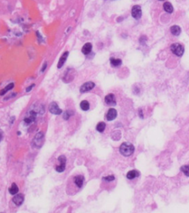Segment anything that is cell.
Wrapping results in <instances>:
<instances>
[{
	"label": "cell",
	"instance_id": "1",
	"mask_svg": "<svg viewBox=\"0 0 189 213\" xmlns=\"http://www.w3.org/2000/svg\"><path fill=\"white\" fill-rule=\"evenodd\" d=\"M120 153L123 156H130L135 152V146L129 142L123 143L120 146Z\"/></svg>",
	"mask_w": 189,
	"mask_h": 213
},
{
	"label": "cell",
	"instance_id": "2",
	"mask_svg": "<svg viewBox=\"0 0 189 213\" xmlns=\"http://www.w3.org/2000/svg\"><path fill=\"white\" fill-rule=\"evenodd\" d=\"M44 141V136L43 132H40L37 133L34 137V140L32 141V144L33 146H35L36 148H41L43 146Z\"/></svg>",
	"mask_w": 189,
	"mask_h": 213
},
{
	"label": "cell",
	"instance_id": "3",
	"mask_svg": "<svg viewBox=\"0 0 189 213\" xmlns=\"http://www.w3.org/2000/svg\"><path fill=\"white\" fill-rule=\"evenodd\" d=\"M171 50L174 55L177 56H182L184 53L183 46L180 43H174L171 46Z\"/></svg>",
	"mask_w": 189,
	"mask_h": 213
},
{
	"label": "cell",
	"instance_id": "4",
	"mask_svg": "<svg viewBox=\"0 0 189 213\" xmlns=\"http://www.w3.org/2000/svg\"><path fill=\"white\" fill-rule=\"evenodd\" d=\"M58 161H59V165L56 166V170L58 173H63L65 170V167H66V161H67V159L64 155H60L58 159Z\"/></svg>",
	"mask_w": 189,
	"mask_h": 213
},
{
	"label": "cell",
	"instance_id": "5",
	"mask_svg": "<svg viewBox=\"0 0 189 213\" xmlns=\"http://www.w3.org/2000/svg\"><path fill=\"white\" fill-rule=\"evenodd\" d=\"M131 16L135 19H140L142 16V9L140 5H134L131 8Z\"/></svg>",
	"mask_w": 189,
	"mask_h": 213
},
{
	"label": "cell",
	"instance_id": "6",
	"mask_svg": "<svg viewBox=\"0 0 189 213\" xmlns=\"http://www.w3.org/2000/svg\"><path fill=\"white\" fill-rule=\"evenodd\" d=\"M49 110L52 114L60 115L62 113V110L60 109L59 107L56 102H52L50 104Z\"/></svg>",
	"mask_w": 189,
	"mask_h": 213
},
{
	"label": "cell",
	"instance_id": "7",
	"mask_svg": "<svg viewBox=\"0 0 189 213\" xmlns=\"http://www.w3.org/2000/svg\"><path fill=\"white\" fill-rule=\"evenodd\" d=\"M94 86H95V85H94V82H92V81H88V82L84 83V85L81 87L80 91H81V93H86V92L92 90L94 87Z\"/></svg>",
	"mask_w": 189,
	"mask_h": 213
},
{
	"label": "cell",
	"instance_id": "8",
	"mask_svg": "<svg viewBox=\"0 0 189 213\" xmlns=\"http://www.w3.org/2000/svg\"><path fill=\"white\" fill-rule=\"evenodd\" d=\"M36 113L34 110H32L30 112H29V114H28V116L25 117V119H24V122L27 124H30L33 123L36 118Z\"/></svg>",
	"mask_w": 189,
	"mask_h": 213
},
{
	"label": "cell",
	"instance_id": "9",
	"mask_svg": "<svg viewBox=\"0 0 189 213\" xmlns=\"http://www.w3.org/2000/svg\"><path fill=\"white\" fill-rule=\"evenodd\" d=\"M25 200V196L23 194H19L13 198V202L16 205V206H20L23 204Z\"/></svg>",
	"mask_w": 189,
	"mask_h": 213
},
{
	"label": "cell",
	"instance_id": "10",
	"mask_svg": "<svg viewBox=\"0 0 189 213\" xmlns=\"http://www.w3.org/2000/svg\"><path fill=\"white\" fill-rule=\"evenodd\" d=\"M105 102L108 105L115 106L116 104V99L114 94L109 93L105 97Z\"/></svg>",
	"mask_w": 189,
	"mask_h": 213
},
{
	"label": "cell",
	"instance_id": "11",
	"mask_svg": "<svg viewBox=\"0 0 189 213\" xmlns=\"http://www.w3.org/2000/svg\"><path fill=\"white\" fill-rule=\"evenodd\" d=\"M117 110L115 109H114V108H111V109L109 110L108 113L107 114V119L108 121H112V120H114L117 117Z\"/></svg>",
	"mask_w": 189,
	"mask_h": 213
},
{
	"label": "cell",
	"instance_id": "12",
	"mask_svg": "<svg viewBox=\"0 0 189 213\" xmlns=\"http://www.w3.org/2000/svg\"><path fill=\"white\" fill-rule=\"evenodd\" d=\"M69 56V52L67 51V52H65L64 53L62 56H61V58H60L59 61H58V68H61V67H63V65H64L65 62L67 61V57H68Z\"/></svg>",
	"mask_w": 189,
	"mask_h": 213
},
{
	"label": "cell",
	"instance_id": "13",
	"mask_svg": "<svg viewBox=\"0 0 189 213\" xmlns=\"http://www.w3.org/2000/svg\"><path fill=\"white\" fill-rule=\"evenodd\" d=\"M92 49V45L91 43L88 42L86 43V44L83 46L82 50H81V51H82V53H84V55H88L91 53Z\"/></svg>",
	"mask_w": 189,
	"mask_h": 213
},
{
	"label": "cell",
	"instance_id": "14",
	"mask_svg": "<svg viewBox=\"0 0 189 213\" xmlns=\"http://www.w3.org/2000/svg\"><path fill=\"white\" fill-rule=\"evenodd\" d=\"M74 181H75V183L76 184V186L78 188H81L83 186V183H84V178L83 175H77V176L75 177Z\"/></svg>",
	"mask_w": 189,
	"mask_h": 213
},
{
	"label": "cell",
	"instance_id": "15",
	"mask_svg": "<svg viewBox=\"0 0 189 213\" xmlns=\"http://www.w3.org/2000/svg\"><path fill=\"white\" fill-rule=\"evenodd\" d=\"M138 176H140V173H139L137 170H135V169L129 171V172L127 173V175H126V178L130 180L134 179V178H137Z\"/></svg>",
	"mask_w": 189,
	"mask_h": 213
},
{
	"label": "cell",
	"instance_id": "16",
	"mask_svg": "<svg viewBox=\"0 0 189 213\" xmlns=\"http://www.w3.org/2000/svg\"><path fill=\"white\" fill-rule=\"evenodd\" d=\"M170 30H171V33H172V35L175 36H178L181 34V28L178 25H173V26H172L171 28H170Z\"/></svg>",
	"mask_w": 189,
	"mask_h": 213
},
{
	"label": "cell",
	"instance_id": "17",
	"mask_svg": "<svg viewBox=\"0 0 189 213\" xmlns=\"http://www.w3.org/2000/svg\"><path fill=\"white\" fill-rule=\"evenodd\" d=\"M163 8L166 11V12H167L168 13H172L174 11L173 6L169 2H166L163 4Z\"/></svg>",
	"mask_w": 189,
	"mask_h": 213
},
{
	"label": "cell",
	"instance_id": "18",
	"mask_svg": "<svg viewBox=\"0 0 189 213\" xmlns=\"http://www.w3.org/2000/svg\"><path fill=\"white\" fill-rule=\"evenodd\" d=\"M110 64L112 67H119V66H121V65H122V60L120 59V58H111Z\"/></svg>",
	"mask_w": 189,
	"mask_h": 213
},
{
	"label": "cell",
	"instance_id": "19",
	"mask_svg": "<svg viewBox=\"0 0 189 213\" xmlns=\"http://www.w3.org/2000/svg\"><path fill=\"white\" fill-rule=\"evenodd\" d=\"M13 87H14L13 83H11V84H9V85H7V86H6L3 89V90H2L1 91H0V95H5V94L7 91L12 90Z\"/></svg>",
	"mask_w": 189,
	"mask_h": 213
},
{
	"label": "cell",
	"instance_id": "20",
	"mask_svg": "<svg viewBox=\"0 0 189 213\" xmlns=\"http://www.w3.org/2000/svg\"><path fill=\"white\" fill-rule=\"evenodd\" d=\"M9 192H10V193H11V195H13V196L17 194V192H19V187H17V185L15 183H13L11 188L9 189Z\"/></svg>",
	"mask_w": 189,
	"mask_h": 213
},
{
	"label": "cell",
	"instance_id": "21",
	"mask_svg": "<svg viewBox=\"0 0 189 213\" xmlns=\"http://www.w3.org/2000/svg\"><path fill=\"white\" fill-rule=\"evenodd\" d=\"M106 128V124L103 122H101L97 124L96 126V130L97 131H98L99 132H103V131L105 130Z\"/></svg>",
	"mask_w": 189,
	"mask_h": 213
},
{
	"label": "cell",
	"instance_id": "22",
	"mask_svg": "<svg viewBox=\"0 0 189 213\" xmlns=\"http://www.w3.org/2000/svg\"><path fill=\"white\" fill-rule=\"evenodd\" d=\"M80 107H81V110L84 111H86L89 109V103L87 101L84 100L82 101L80 104Z\"/></svg>",
	"mask_w": 189,
	"mask_h": 213
},
{
	"label": "cell",
	"instance_id": "23",
	"mask_svg": "<svg viewBox=\"0 0 189 213\" xmlns=\"http://www.w3.org/2000/svg\"><path fill=\"white\" fill-rule=\"evenodd\" d=\"M180 170L182 171L186 176L189 177V164L188 165H184L180 168Z\"/></svg>",
	"mask_w": 189,
	"mask_h": 213
},
{
	"label": "cell",
	"instance_id": "24",
	"mask_svg": "<svg viewBox=\"0 0 189 213\" xmlns=\"http://www.w3.org/2000/svg\"><path fill=\"white\" fill-rule=\"evenodd\" d=\"M73 115L74 113L72 110H67L64 113V118L65 120H67L70 118V116H72Z\"/></svg>",
	"mask_w": 189,
	"mask_h": 213
},
{
	"label": "cell",
	"instance_id": "25",
	"mask_svg": "<svg viewBox=\"0 0 189 213\" xmlns=\"http://www.w3.org/2000/svg\"><path fill=\"white\" fill-rule=\"evenodd\" d=\"M103 179L107 181H114L115 180V176L114 175H109V176L104 177Z\"/></svg>",
	"mask_w": 189,
	"mask_h": 213
},
{
	"label": "cell",
	"instance_id": "26",
	"mask_svg": "<svg viewBox=\"0 0 189 213\" xmlns=\"http://www.w3.org/2000/svg\"><path fill=\"white\" fill-rule=\"evenodd\" d=\"M146 41H147V37L146 36H142L140 37V44H145Z\"/></svg>",
	"mask_w": 189,
	"mask_h": 213
},
{
	"label": "cell",
	"instance_id": "27",
	"mask_svg": "<svg viewBox=\"0 0 189 213\" xmlns=\"http://www.w3.org/2000/svg\"><path fill=\"white\" fill-rule=\"evenodd\" d=\"M34 86H35V85H31L30 87H28L26 89V92H30V90H32V88H33V87H34Z\"/></svg>",
	"mask_w": 189,
	"mask_h": 213
},
{
	"label": "cell",
	"instance_id": "28",
	"mask_svg": "<svg viewBox=\"0 0 189 213\" xmlns=\"http://www.w3.org/2000/svg\"><path fill=\"white\" fill-rule=\"evenodd\" d=\"M46 67H47V62H44V64L43 65V67H42V72H44V70L46 69Z\"/></svg>",
	"mask_w": 189,
	"mask_h": 213
},
{
	"label": "cell",
	"instance_id": "29",
	"mask_svg": "<svg viewBox=\"0 0 189 213\" xmlns=\"http://www.w3.org/2000/svg\"><path fill=\"white\" fill-rule=\"evenodd\" d=\"M139 114H140V117L141 118H143V111L141 110H139Z\"/></svg>",
	"mask_w": 189,
	"mask_h": 213
},
{
	"label": "cell",
	"instance_id": "30",
	"mask_svg": "<svg viewBox=\"0 0 189 213\" xmlns=\"http://www.w3.org/2000/svg\"><path fill=\"white\" fill-rule=\"evenodd\" d=\"M2 132L0 131V141H2Z\"/></svg>",
	"mask_w": 189,
	"mask_h": 213
},
{
	"label": "cell",
	"instance_id": "31",
	"mask_svg": "<svg viewBox=\"0 0 189 213\" xmlns=\"http://www.w3.org/2000/svg\"><path fill=\"white\" fill-rule=\"evenodd\" d=\"M159 1H165V0H159Z\"/></svg>",
	"mask_w": 189,
	"mask_h": 213
}]
</instances>
